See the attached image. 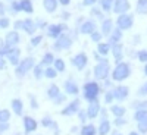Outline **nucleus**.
Listing matches in <instances>:
<instances>
[{"label": "nucleus", "instance_id": "58", "mask_svg": "<svg viewBox=\"0 0 147 135\" xmlns=\"http://www.w3.org/2000/svg\"><path fill=\"white\" fill-rule=\"evenodd\" d=\"M3 13H5V5L0 3V15H3Z\"/></svg>", "mask_w": 147, "mask_h": 135}, {"label": "nucleus", "instance_id": "61", "mask_svg": "<svg viewBox=\"0 0 147 135\" xmlns=\"http://www.w3.org/2000/svg\"><path fill=\"white\" fill-rule=\"evenodd\" d=\"M128 135H140V134H138V132H134V131H131Z\"/></svg>", "mask_w": 147, "mask_h": 135}, {"label": "nucleus", "instance_id": "7", "mask_svg": "<svg viewBox=\"0 0 147 135\" xmlns=\"http://www.w3.org/2000/svg\"><path fill=\"white\" fill-rule=\"evenodd\" d=\"M100 110H102V107H100L99 99L91 100L90 104H88V107H87V116H88V119H96L97 116L100 115Z\"/></svg>", "mask_w": 147, "mask_h": 135}, {"label": "nucleus", "instance_id": "36", "mask_svg": "<svg viewBox=\"0 0 147 135\" xmlns=\"http://www.w3.org/2000/svg\"><path fill=\"white\" fill-rule=\"evenodd\" d=\"M56 75H57V71H56L55 68H52V66H49V68L44 71V77H46V78H49V79L56 78Z\"/></svg>", "mask_w": 147, "mask_h": 135}, {"label": "nucleus", "instance_id": "19", "mask_svg": "<svg viewBox=\"0 0 147 135\" xmlns=\"http://www.w3.org/2000/svg\"><path fill=\"white\" fill-rule=\"evenodd\" d=\"M81 34H91V32H94L96 31V24L93 22V21H85V22H82V25H81Z\"/></svg>", "mask_w": 147, "mask_h": 135}, {"label": "nucleus", "instance_id": "51", "mask_svg": "<svg viewBox=\"0 0 147 135\" xmlns=\"http://www.w3.org/2000/svg\"><path fill=\"white\" fill-rule=\"evenodd\" d=\"M12 10H13V12H19L21 10V3L13 2V3H12Z\"/></svg>", "mask_w": 147, "mask_h": 135}, {"label": "nucleus", "instance_id": "45", "mask_svg": "<svg viewBox=\"0 0 147 135\" xmlns=\"http://www.w3.org/2000/svg\"><path fill=\"white\" fill-rule=\"evenodd\" d=\"M77 115H78V118H80V120L82 122V124H85V120L88 119V116H87V112H85V110H78V112H77Z\"/></svg>", "mask_w": 147, "mask_h": 135}, {"label": "nucleus", "instance_id": "1", "mask_svg": "<svg viewBox=\"0 0 147 135\" xmlns=\"http://www.w3.org/2000/svg\"><path fill=\"white\" fill-rule=\"evenodd\" d=\"M131 75V66L129 63L127 62H119L116 63L113 72H112V79L116 81V82H121V81H125L127 78H129Z\"/></svg>", "mask_w": 147, "mask_h": 135}, {"label": "nucleus", "instance_id": "48", "mask_svg": "<svg viewBox=\"0 0 147 135\" xmlns=\"http://www.w3.org/2000/svg\"><path fill=\"white\" fill-rule=\"evenodd\" d=\"M52 124H53V120L50 119V118H49V116H46V118H43V120H41V125L43 126H52Z\"/></svg>", "mask_w": 147, "mask_h": 135}, {"label": "nucleus", "instance_id": "17", "mask_svg": "<svg viewBox=\"0 0 147 135\" xmlns=\"http://www.w3.org/2000/svg\"><path fill=\"white\" fill-rule=\"evenodd\" d=\"M65 91H66V94H69V95H77V94L80 93V88H78V85L74 82V81L68 79V81L65 82Z\"/></svg>", "mask_w": 147, "mask_h": 135}, {"label": "nucleus", "instance_id": "43", "mask_svg": "<svg viewBox=\"0 0 147 135\" xmlns=\"http://www.w3.org/2000/svg\"><path fill=\"white\" fill-rule=\"evenodd\" d=\"M137 94H138L140 97H144V99H146V97H147V82H146V84H143L141 87L138 88Z\"/></svg>", "mask_w": 147, "mask_h": 135}, {"label": "nucleus", "instance_id": "31", "mask_svg": "<svg viewBox=\"0 0 147 135\" xmlns=\"http://www.w3.org/2000/svg\"><path fill=\"white\" fill-rule=\"evenodd\" d=\"M134 119H136L137 122L143 120V119H147V109H138L136 115H134Z\"/></svg>", "mask_w": 147, "mask_h": 135}, {"label": "nucleus", "instance_id": "22", "mask_svg": "<svg viewBox=\"0 0 147 135\" xmlns=\"http://www.w3.org/2000/svg\"><path fill=\"white\" fill-rule=\"evenodd\" d=\"M125 112H127V109L124 106H112L110 107V113H112L115 118H124L125 116Z\"/></svg>", "mask_w": 147, "mask_h": 135}, {"label": "nucleus", "instance_id": "2", "mask_svg": "<svg viewBox=\"0 0 147 135\" xmlns=\"http://www.w3.org/2000/svg\"><path fill=\"white\" fill-rule=\"evenodd\" d=\"M100 94V85L94 82V81H90V82H85L84 84V88H82V95L87 101H91L94 99H97Z\"/></svg>", "mask_w": 147, "mask_h": 135}, {"label": "nucleus", "instance_id": "35", "mask_svg": "<svg viewBox=\"0 0 147 135\" xmlns=\"http://www.w3.org/2000/svg\"><path fill=\"white\" fill-rule=\"evenodd\" d=\"M60 91H59V87H57V85H50V87H49V90H47V95L49 97H50V99H55V97L59 94Z\"/></svg>", "mask_w": 147, "mask_h": 135}, {"label": "nucleus", "instance_id": "14", "mask_svg": "<svg viewBox=\"0 0 147 135\" xmlns=\"http://www.w3.org/2000/svg\"><path fill=\"white\" fill-rule=\"evenodd\" d=\"M37 126H38V124H37L32 118H30V116L24 118V128H25V132H27V134L34 132V131L37 129Z\"/></svg>", "mask_w": 147, "mask_h": 135}, {"label": "nucleus", "instance_id": "9", "mask_svg": "<svg viewBox=\"0 0 147 135\" xmlns=\"http://www.w3.org/2000/svg\"><path fill=\"white\" fill-rule=\"evenodd\" d=\"M71 62H72V65L75 66L78 71H82V69H85V66H87L88 59H87V54L78 53L77 56H74V57L71 59Z\"/></svg>", "mask_w": 147, "mask_h": 135}, {"label": "nucleus", "instance_id": "11", "mask_svg": "<svg viewBox=\"0 0 147 135\" xmlns=\"http://www.w3.org/2000/svg\"><path fill=\"white\" fill-rule=\"evenodd\" d=\"M112 91H113L115 100H118V101H124L127 97H128V94H129V88L125 87V85H119V87H116Z\"/></svg>", "mask_w": 147, "mask_h": 135}, {"label": "nucleus", "instance_id": "27", "mask_svg": "<svg viewBox=\"0 0 147 135\" xmlns=\"http://www.w3.org/2000/svg\"><path fill=\"white\" fill-rule=\"evenodd\" d=\"M136 12L140 15H147V0H138Z\"/></svg>", "mask_w": 147, "mask_h": 135}, {"label": "nucleus", "instance_id": "24", "mask_svg": "<svg viewBox=\"0 0 147 135\" xmlns=\"http://www.w3.org/2000/svg\"><path fill=\"white\" fill-rule=\"evenodd\" d=\"M97 134V129L94 125H87V124H84L81 131H80V135H96Z\"/></svg>", "mask_w": 147, "mask_h": 135}, {"label": "nucleus", "instance_id": "62", "mask_svg": "<svg viewBox=\"0 0 147 135\" xmlns=\"http://www.w3.org/2000/svg\"><path fill=\"white\" fill-rule=\"evenodd\" d=\"M116 135H121V134H116Z\"/></svg>", "mask_w": 147, "mask_h": 135}, {"label": "nucleus", "instance_id": "47", "mask_svg": "<svg viewBox=\"0 0 147 135\" xmlns=\"http://www.w3.org/2000/svg\"><path fill=\"white\" fill-rule=\"evenodd\" d=\"M41 40H43V37L41 35H37V37H34V38L31 40V46L32 47H37L40 43H41Z\"/></svg>", "mask_w": 147, "mask_h": 135}, {"label": "nucleus", "instance_id": "18", "mask_svg": "<svg viewBox=\"0 0 147 135\" xmlns=\"http://www.w3.org/2000/svg\"><path fill=\"white\" fill-rule=\"evenodd\" d=\"M121 38H122V31L118 28V30H113L112 32L109 34V46H113L116 43H121Z\"/></svg>", "mask_w": 147, "mask_h": 135}, {"label": "nucleus", "instance_id": "39", "mask_svg": "<svg viewBox=\"0 0 147 135\" xmlns=\"http://www.w3.org/2000/svg\"><path fill=\"white\" fill-rule=\"evenodd\" d=\"M137 59L141 63H147V50H140L137 53Z\"/></svg>", "mask_w": 147, "mask_h": 135}, {"label": "nucleus", "instance_id": "3", "mask_svg": "<svg viewBox=\"0 0 147 135\" xmlns=\"http://www.w3.org/2000/svg\"><path fill=\"white\" fill-rule=\"evenodd\" d=\"M109 71H110V66H109V62L107 60H102V62H97V65L94 66V78H97L99 81H105L107 77H109Z\"/></svg>", "mask_w": 147, "mask_h": 135}, {"label": "nucleus", "instance_id": "28", "mask_svg": "<svg viewBox=\"0 0 147 135\" xmlns=\"http://www.w3.org/2000/svg\"><path fill=\"white\" fill-rule=\"evenodd\" d=\"M12 109H13V112H15L18 116H21V115H22V109H24L22 101H21L19 99H15L13 101H12Z\"/></svg>", "mask_w": 147, "mask_h": 135}, {"label": "nucleus", "instance_id": "37", "mask_svg": "<svg viewBox=\"0 0 147 135\" xmlns=\"http://www.w3.org/2000/svg\"><path fill=\"white\" fill-rule=\"evenodd\" d=\"M137 128H138V132H140V134H147V119L140 120L138 125H137Z\"/></svg>", "mask_w": 147, "mask_h": 135}, {"label": "nucleus", "instance_id": "6", "mask_svg": "<svg viewBox=\"0 0 147 135\" xmlns=\"http://www.w3.org/2000/svg\"><path fill=\"white\" fill-rule=\"evenodd\" d=\"M72 46V38L66 34H60L57 37V41L55 43V48L56 50H66Z\"/></svg>", "mask_w": 147, "mask_h": 135}, {"label": "nucleus", "instance_id": "23", "mask_svg": "<svg viewBox=\"0 0 147 135\" xmlns=\"http://www.w3.org/2000/svg\"><path fill=\"white\" fill-rule=\"evenodd\" d=\"M22 28H24V31H25L27 34H34L37 25H35L31 19H25V21L22 22Z\"/></svg>", "mask_w": 147, "mask_h": 135}, {"label": "nucleus", "instance_id": "30", "mask_svg": "<svg viewBox=\"0 0 147 135\" xmlns=\"http://www.w3.org/2000/svg\"><path fill=\"white\" fill-rule=\"evenodd\" d=\"M21 10L27 12V13H32V3L30 2V0H22L21 2Z\"/></svg>", "mask_w": 147, "mask_h": 135}, {"label": "nucleus", "instance_id": "49", "mask_svg": "<svg viewBox=\"0 0 147 135\" xmlns=\"http://www.w3.org/2000/svg\"><path fill=\"white\" fill-rule=\"evenodd\" d=\"M0 27H2V28H7L9 27V19L7 18H2V19H0Z\"/></svg>", "mask_w": 147, "mask_h": 135}, {"label": "nucleus", "instance_id": "25", "mask_svg": "<svg viewBox=\"0 0 147 135\" xmlns=\"http://www.w3.org/2000/svg\"><path fill=\"white\" fill-rule=\"evenodd\" d=\"M43 6H44L46 12H49V13H53V12L56 10V7H57V0H44Z\"/></svg>", "mask_w": 147, "mask_h": 135}, {"label": "nucleus", "instance_id": "54", "mask_svg": "<svg viewBox=\"0 0 147 135\" xmlns=\"http://www.w3.org/2000/svg\"><path fill=\"white\" fill-rule=\"evenodd\" d=\"M97 2V0H84V6H91Z\"/></svg>", "mask_w": 147, "mask_h": 135}, {"label": "nucleus", "instance_id": "20", "mask_svg": "<svg viewBox=\"0 0 147 135\" xmlns=\"http://www.w3.org/2000/svg\"><path fill=\"white\" fill-rule=\"evenodd\" d=\"M62 30H65V27L62 25H50L47 30V34L49 37H52V38H57V37L62 34Z\"/></svg>", "mask_w": 147, "mask_h": 135}, {"label": "nucleus", "instance_id": "56", "mask_svg": "<svg viewBox=\"0 0 147 135\" xmlns=\"http://www.w3.org/2000/svg\"><path fill=\"white\" fill-rule=\"evenodd\" d=\"M31 107H32V109H37V107H38V104H37L35 99H32V97H31Z\"/></svg>", "mask_w": 147, "mask_h": 135}, {"label": "nucleus", "instance_id": "59", "mask_svg": "<svg viewBox=\"0 0 147 135\" xmlns=\"http://www.w3.org/2000/svg\"><path fill=\"white\" fill-rule=\"evenodd\" d=\"M19 28H22V22H16L15 24V30H19Z\"/></svg>", "mask_w": 147, "mask_h": 135}, {"label": "nucleus", "instance_id": "60", "mask_svg": "<svg viewBox=\"0 0 147 135\" xmlns=\"http://www.w3.org/2000/svg\"><path fill=\"white\" fill-rule=\"evenodd\" d=\"M144 75L147 77V63H144Z\"/></svg>", "mask_w": 147, "mask_h": 135}, {"label": "nucleus", "instance_id": "34", "mask_svg": "<svg viewBox=\"0 0 147 135\" xmlns=\"http://www.w3.org/2000/svg\"><path fill=\"white\" fill-rule=\"evenodd\" d=\"M100 6H102L103 12H110L112 10V6H113V0H102Z\"/></svg>", "mask_w": 147, "mask_h": 135}, {"label": "nucleus", "instance_id": "38", "mask_svg": "<svg viewBox=\"0 0 147 135\" xmlns=\"http://www.w3.org/2000/svg\"><path fill=\"white\" fill-rule=\"evenodd\" d=\"M131 106H132V109H136V110H138V109H147V100H143V101H134Z\"/></svg>", "mask_w": 147, "mask_h": 135}, {"label": "nucleus", "instance_id": "26", "mask_svg": "<svg viewBox=\"0 0 147 135\" xmlns=\"http://www.w3.org/2000/svg\"><path fill=\"white\" fill-rule=\"evenodd\" d=\"M110 52V46L109 43H99L97 44V53L102 54V56H107Z\"/></svg>", "mask_w": 147, "mask_h": 135}, {"label": "nucleus", "instance_id": "12", "mask_svg": "<svg viewBox=\"0 0 147 135\" xmlns=\"http://www.w3.org/2000/svg\"><path fill=\"white\" fill-rule=\"evenodd\" d=\"M110 52H112L116 63L122 62V57H124V47H122L121 43H116V44H113V46H110Z\"/></svg>", "mask_w": 147, "mask_h": 135}, {"label": "nucleus", "instance_id": "53", "mask_svg": "<svg viewBox=\"0 0 147 135\" xmlns=\"http://www.w3.org/2000/svg\"><path fill=\"white\" fill-rule=\"evenodd\" d=\"M6 68V60L3 56H0V69H5Z\"/></svg>", "mask_w": 147, "mask_h": 135}, {"label": "nucleus", "instance_id": "40", "mask_svg": "<svg viewBox=\"0 0 147 135\" xmlns=\"http://www.w3.org/2000/svg\"><path fill=\"white\" fill-rule=\"evenodd\" d=\"M90 35H91V40H93L94 43H100V40H102V37H103V34H102V32H99V31H97V30H96L94 32H91Z\"/></svg>", "mask_w": 147, "mask_h": 135}, {"label": "nucleus", "instance_id": "5", "mask_svg": "<svg viewBox=\"0 0 147 135\" xmlns=\"http://www.w3.org/2000/svg\"><path fill=\"white\" fill-rule=\"evenodd\" d=\"M34 68V59L32 57H27L24 59L21 63L16 65V75L18 77H24L27 72H30Z\"/></svg>", "mask_w": 147, "mask_h": 135}, {"label": "nucleus", "instance_id": "41", "mask_svg": "<svg viewBox=\"0 0 147 135\" xmlns=\"http://www.w3.org/2000/svg\"><path fill=\"white\" fill-rule=\"evenodd\" d=\"M10 118L9 110H0V122H7Z\"/></svg>", "mask_w": 147, "mask_h": 135}, {"label": "nucleus", "instance_id": "10", "mask_svg": "<svg viewBox=\"0 0 147 135\" xmlns=\"http://www.w3.org/2000/svg\"><path fill=\"white\" fill-rule=\"evenodd\" d=\"M80 104H81V101H80L78 99H75L74 101H71L60 113H62L63 116H72V115H75L78 110H80Z\"/></svg>", "mask_w": 147, "mask_h": 135}, {"label": "nucleus", "instance_id": "8", "mask_svg": "<svg viewBox=\"0 0 147 135\" xmlns=\"http://www.w3.org/2000/svg\"><path fill=\"white\" fill-rule=\"evenodd\" d=\"M131 5L128 0H113V6H112V10L115 12V13L121 15V13H127V12L129 10Z\"/></svg>", "mask_w": 147, "mask_h": 135}, {"label": "nucleus", "instance_id": "33", "mask_svg": "<svg viewBox=\"0 0 147 135\" xmlns=\"http://www.w3.org/2000/svg\"><path fill=\"white\" fill-rule=\"evenodd\" d=\"M53 66H55V69L57 71V72H65V62L62 59H55V62H53Z\"/></svg>", "mask_w": 147, "mask_h": 135}, {"label": "nucleus", "instance_id": "50", "mask_svg": "<svg viewBox=\"0 0 147 135\" xmlns=\"http://www.w3.org/2000/svg\"><path fill=\"white\" fill-rule=\"evenodd\" d=\"M9 129V125H7V122H0V132H5Z\"/></svg>", "mask_w": 147, "mask_h": 135}, {"label": "nucleus", "instance_id": "16", "mask_svg": "<svg viewBox=\"0 0 147 135\" xmlns=\"http://www.w3.org/2000/svg\"><path fill=\"white\" fill-rule=\"evenodd\" d=\"M110 128H112L110 120H109V119H103V120L100 122L99 128H97V134H99V135H107V134L110 132Z\"/></svg>", "mask_w": 147, "mask_h": 135}, {"label": "nucleus", "instance_id": "32", "mask_svg": "<svg viewBox=\"0 0 147 135\" xmlns=\"http://www.w3.org/2000/svg\"><path fill=\"white\" fill-rule=\"evenodd\" d=\"M32 69H34V77H35L37 79H41V78H43V75H44L43 65H41V63H40V65H37V66L34 65V68H32Z\"/></svg>", "mask_w": 147, "mask_h": 135}, {"label": "nucleus", "instance_id": "55", "mask_svg": "<svg viewBox=\"0 0 147 135\" xmlns=\"http://www.w3.org/2000/svg\"><path fill=\"white\" fill-rule=\"evenodd\" d=\"M94 59L97 60V62H102V60H106V59H102V54H99V53H94Z\"/></svg>", "mask_w": 147, "mask_h": 135}, {"label": "nucleus", "instance_id": "15", "mask_svg": "<svg viewBox=\"0 0 147 135\" xmlns=\"http://www.w3.org/2000/svg\"><path fill=\"white\" fill-rule=\"evenodd\" d=\"M19 43V34L16 31H10L6 35V46L7 47H13Z\"/></svg>", "mask_w": 147, "mask_h": 135}, {"label": "nucleus", "instance_id": "44", "mask_svg": "<svg viewBox=\"0 0 147 135\" xmlns=\"http://www.w3.org/2000/svg\"><path fill=\"white\" fill-rule=\"evenodd\" d=\"M53 100H55V101H53L55 104H60V103H63V101L66 100V95H65V94H60V93H59V94H57V95L55 97Z\"/></svg>", "mask_w": 147, "mask_h": 135}, {"label": "nucleus", "instance_id": "42", "mask_svg": "<svg viewBox=\"0 0 147 135\" xmlns=\"http://www.w3.org/2000/svg\"><path fill=\"white\" fill-rule=\"evenodd\" d=\"M115 100V97H113V91H107L106 94H105V103L106 104H110Z\"/></svg>", "mask_w": 147, "mask_h": 135}, {"label": "nucleus", "instance_id": "52", "mask_svg": "<svg viewBox=\"0 0 147 135\" xmlns=\"http://www.w3.org/2000/svg\"><path fill=\"white\" fill-rule=\"evenodd\" d=\"M91 15H93V16H97V18H102V12L97 10V9L94 7V9L91 10Z\"/></svg>", "mask_w": 147, "mask_h": 135}, {"label": "nucleus", "instance_id": "46", "mask_svg": "<svg viewBox=\"0 0 147 135\" xmlns=\"http://www.w3.org/2000/svg\"><path fill=\"white\" fill-rule=\"evenodd\" d=\"M125 124H127V120L124 118H115V126L121 128V126H124Z\"/></svg>", "mask_w": 147, "mask_h": 135}, {"label": "nucleus", "instance_id": "4", "mask_svg": "<svg viewBox=\"0 0 147 135\" xmlns=\"http://www.w3.org/2000/svg\"><path fill=\"white\" fill-rule=\"evenodd\" d=\"M116 25H118V28L122 30V31L129 30V28H132V25H134V18H132L131 15H128V13H121V15L118 16V19H116Z\"/></svg>", "mask_w": 147, "mask_h": 135}, {"label": "nucleus", "instance_id": "13", "mask_svg": "<svg viewBox=\"0 0 147 135\" xmlns=\"http://www.w3.org/2000/svg\"><path fill=\"white\" fill-rule=\"evenodd\" d=\"M19 54H21L19 48H10V47H9V50H7V53H6L9 62H10L12 65H15V66L19 63Z\"/></svg>", "mask_w": 147, "mask_h": 135}, {"label": "nucleus", "instance_id": "21", "mask_svg": "<svg viewBox=\"0 0 147 135\" xmlns=\"http://www.w3.org/2000/svg\"><path fill=\"white\" fill-rule=\"evenodd\" d=\"M112 31H113V22H112V19H105L103 24H102V34L109 37V34Z\"/></svg>", "mask_w": 147, "mask_h": 135}, {"label": "nucleus", "instance_id": "29", "mask_svg": "<svg viewBox=\"0 0 147 135\" xmlns=\"http://www.w3.org/2000/svg\"><path fill=\"white\" fill-rule=\"evenodd\" d=\"M53 62H55L53 54H52V53H46V54L43 56L41 65H43V66H50V65H53Z\"/></svg>", "mask_w": 147, "mask_h": 135}, {"label": "nucleus", "instance_id": "57", "mask_svg": "<svg viewBox=\"0 0 147 135\" xmlns=\"http://www.w3.org/2000/svg\"><path fill=\"white\" fill-rule=\"evenodd\" d=\"M59 2H60V3H62L63 6H68V5L71 3V0H59Z\"/></svg>", "mask_w": 147, "mask_h": 135}]
</instances>
